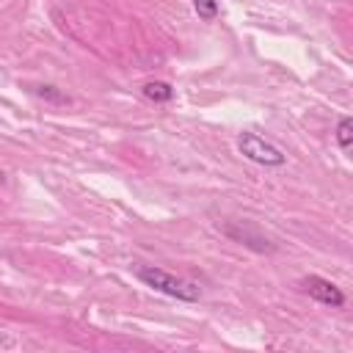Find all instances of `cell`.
<instances>
[{
	"instance_id": "obj_1",
	"label": "cell",
	"mask_w": 353,
	"mask_h": 353,
	"mask_svg": "<svg viewBox=\"0 0 353 353\" xmlns=\"http://www.w3.org/2000/svg\"><path fill=\"white\" fill-rule=\"evenodd\" d=\"M135 276H138L146 287H152V290H157V293H163V295H171V298H176V301L194 304V301H199V295H202L194 282H185V279L174 276V273H168V271H163V268H155V265H141V268L135 271Z\"/></svg>"
},
{
	"instance_id": "obj_2",
	"label": "cell",
	"mask_w": 353,
	"mask_h": 353,
	"mask_svg": "<svg viewBox=\"0 0 353 353\" xmlns=\"http://www.w3.org/2000/svg\"><path fill=\"white\" fill-rule=\"evenodd\" d=\"M238 149H240L243 157H249V160H254L260 166H273L276 168V166H284V160H287L279 146H273L271 141L260 138L257 133H240Z\"/></svg>"
},
{
	"instance_id": "obj_3",
	"label": "cell",
	"mask_w": 353,
	"mask_h": 353,
	"mask_svg": "<svg viewBox=\"0 0 353 353\" xmlns=\"http://www.w3.org/2000/svg\"><path fill=\"white\" fill-rule=\"evenodd\" d=\"M301 287H304V293H306L309 298H315L317 304H326V306H345V293H342L334 282H328V279H323V276H306V279L301 282Z\"/></svg>"
},
{
	"instance_id": "obj_4",
	"label": "cell",
	"mask_w": 353,
	"mask_h": 353,
	"mask_svg": "<svg viewBox=\"0 0 353 353\" xmlns=\"http://www.w3.org/2000/svg\"><path fill=\"white\" fill-rule=\"evenodd\" d=\"M224 232L229 235V238H235V240H240V243H246L249 249H254V251H273V243H268L262 235H257L249 224H243V227H224Z\"/></svg>"
},
{
	"instance_id": "obj_5",
	"label": "cell",
	"mask_w": 353,
	"mask_h": 353,
	"mask_svg": "<svg viewBox=\"0 0 353 353\" xmlns=\"http://www.w3.org/2000/svg\"><path fill=\"white\" fill-rule=\"evenodd\" d=\"M144 97L152 100V102H168L174 97V89L168 83H163V80H152V83L144 86Z\"/></svg>"
},
{
	"instance_id": "obj_6",
	"label": "cell",
	"mask_w": 353,
	"mask_h": 353,
	"mask_svg": "<svg viewBox=\"0 0 353 353\" xmlns=\"http://www.w3.org/2000/svg\"><path fill=\"white\" fill-rule=\"evenodd\" d=\"M194 9L202 20H216L218 17V0H194Z\"/></svg>"
},
{
	"instance_id": "obj_7",
	"label": "cell",
	"mask_w": 353,
	"mask_h": 353,
	"mask_svg": "<svg viewBox=\"0 0 353 353\" xmlns=\"http://www.w3.org/2000/svg\"><path fill=\"white\" fill-rule=\"evenodd\" d=\"M337 144L339 146H353V119H342L337 124Z\"/></svg>"
},
{
	"instance_id": "obj_8",
	"label": "cell",
	"mask_w": 353,
	"mask_h": 353,
	"mask_svg": "<svg viewBox=\"0 0 353 353\" xmlns=\"http://www.w3.org/2000/svg\"><path fill=\"white\" fill-rule=\"evenodd\" d=\"M36 94H39L42 100H50V102H69V97H64L56 86H39Z\"/></svg>"
}]
</instances>
